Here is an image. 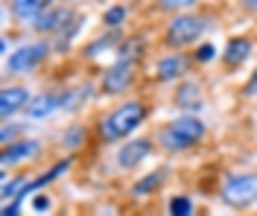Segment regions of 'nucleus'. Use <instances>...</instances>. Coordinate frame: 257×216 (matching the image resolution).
<instances>
[{
	"instance_id": "obj_3",
	"label": "nucleus",
	"mask_w": 257,
	"mask_h": 216,
	"mask_svg": "<svg viewBox=\"0 0 257 216\" xmlns=\"http://www.w3.org/2000/svg\"><path fill=\"white\" fill-rule=\"evenodd\" d=\"M152 137L164 155H184L202 146V140L208 137V123L199 114H176L173 120L161 123Z\"/></svg>"
},
{
	"instance_id": "obj_11",
	"label": "nucleus",
	"mask_w": 257,
	"mask_h": 216,
	"mask_svg": "<svg viewBox=\"0 0 257 216\" xmlns=\"http://www.w3.org/2000/svg\"><path fill=\"white\" fill-rule=\"evenodd\" d=\"M76 15H79V12H76L73 6H53V9H47L44 15H38L32 21L30 33H35V38H56Z\"/></svg>"
},
{
	"instance_id": "obj_9",
	"label": "nucleus",
	"mask_w": 257,
	"mask_h": 216,
	"mask_svg": "<svg viewBox=\"0 0 257 216\" xmlns=\"http://www.w3.org/2000/svg\"><path fill=\"white\" fill-rule=\"evenodd\" d=\"M41 155H44V140H38V137H21V140L9 143V146H0V169L6 175L12 169L30 166Z\"/></svg>"
},
{
	"instance_id": "obj_14",
	"label": "nucleus",
	"mask_w": 257,
	"mask_h": 216,
	"mask_svg": "<svg viewBox=\"0 0 257 216\" xmlns=\"http://www.w3.org/2000/svg\"><path fill=\"white\" fill-rule=\"evenodd\" d=\"M254 53H257V44H254L251 35H231V38L225 41L219 62L225 65V70H240L245 62H251Z\"/></svg>"
},
{
	"instance_id": "obj_12",
	"label": "nucleus",
	"mask_w": 257,
	"mask_h": 216,
	"mask_svg": "<svg viewBox=\"0 0 257 216\" xmlns=\"http://www.w3.org/2000/svg\"><path fill=\"white\" fill-rule=\"evenodd\" d=\"M32 97H35V94H32L24 82H3V88H0V123L12 120V117L21 114V111L27 114Z\"/></svg>"
},
{
	"instance_id": "obj_27",
	"label": "nucleus",
	"mask_w": 257,
	"mask_h": 216,
	"mask_svg": "<svg viewBox=\"0 0 257 216\" xmlns=\"http://www.w3.org/2000/svg\"><path fill=\"white\" fill-rule=\"evenodd\" d=\"M199 0H155V9L167 12V15H178V12H190Z\"/></svg>"
},
{
	"instance_id": "obj_8",
	"label": "nucleus",
	"mask_w": 257,
	"mask_h": 216,
	"mask_svg": "<svg viewBox=\"0 0 257 216\" xmlns=\"http://www.w3.org/2000/svg\"><path fill=\"white\" fill-rule=\"evenodd\" d=\"M158 149V143H155V137H149V134H138V137H132L126 143H120L117 149H114V166L120 169V172H135L138 166H144L152 155Z\"/></svg>"
},
{
	"instance_id": "obj_23",
	"label": "nucleus",
	"mask_w": 257,
	"mask_h": 216,
	"mask_svg": "<svg viewBox=\"0 0 257 216\" xmlns=\"http://www.w3.org/2000/svg\"><path fill=\"white\" fill-rule=\"evenodd\" d=\"M102 27L105 30H123L128 21V6L126 3H111V6H105V12H102Z\"/></svg>"
},
{
	"instance_id": "obj_22",
	"label": "nucleus",
	"mask_w": 257,
	"mask_h": 216,
	"mask_svg": "<svg viewBox=\"0 0 257 216\" xmlns=\"http://www.w3.org/2000/svg\"><path fill=\"white\" fill-rule=\"evenodd\" d=\"M146 56V38L144 35H126L123 41H120V47H117V53H114V59H126V62H144Z\"/></svg>"
},
{
	"instance_id": "obj_6",
	"label": "nucleus",
	"mask_w": 257,
	"mask_h": 216,
	"mask_svg": "<svg viewBox=\"0 0 257 216\" xmlns=\"http://www.w3.org/2000/svg\"><path fill=\"white\" fill-rule=\"evenodd\" d=\"M141 65L138 62H126V59H114L108 67H102V73L96 76V88H99V97H126L128 91L138 85Z\"/></svg>"
},
{
	"instance_id": "obj_28",
	"label": "nucleus",
	"mask_w": 257,
	"mask_h": 216,
	"mask_svg": "<svg viewBox=\"0 0 257 216\" xmlns=\"http://www.w3.org/2000/svg\"><path fill=\"white\" fill-rule=\"evenodd\" d=\"M32 213L35 216H50L53 213V207H56V199H53V196H50L47 190H41V193H35V196H32Z\"/></svg>"
},
{
	"instance_id": "obj_33",
	"label": "nucleus",
	"mask_w": 257,
	"mask_h": 216,
	"mask_svg": "<svg viewBox=\"0 0 257 216\" xmlns=\"http://www.w3.org/2000/svg\"><path fill=\"white\" fill-rule=\"evenodd\" d=\"M193 216H199V213H193Z\"/></svg>"
},
{
	"instance_id": "obj_26",
	"label": "nucleus",
	"mask_w": 257,
	"mask_h": 216,
	"mask_svg": "<svg viewBox=\"0 0 257 216\" xmlns=\"http://www.w3.org/2000/svg\"><path fill=\"white\" fill-rule=\"evenodd\" d=\"M21 137H27V123H12V120L0 123V146H9Z\"/></svg>"
},
{
	"instance_id": "obj_5",
	"label": "nucleus",
	"mask_w": 257,
	"mask_h": 216,
	"mask_svg": "<svg viewBox=\"0 0 257 216\" xmlns=\"http://www.w3.org/2000/svg\"><path fill=\"white\" fill-rule=\"evenodd\" d=\"M216 196L228 210H254L257 207V169L225 172Z\"/></svg>"
},
{
	"instance_id": "obj_16",
	"label": "nucleus",
	"mask_w": 257,
	"mask_h": 216,
	"mask_svg": "<svg viewBox=\"0 0 257 216\" xmlns=\"http://www.w3.org/2000/svg\"><path fill=\"white\" fill-rule=\"evenodd\" d=\"M123 38H126L123 30H105L102 35L91 38V41L82 47V59H85V62H96V59H102L105 53H117V47H120Z\"/></svg>"
},
{
	"instance_id": "obj_31",
	"label": "nucleus",
	"mask_w": 257,
	"mask_h": 216,
	"mask_svg": "<svg viewBox=\"0 0 257 216\" xmlns=\"http://www.w3.org/2000/svg\"><path fill=\"white\" fill-rule=\"evenodd\" d=\"M237 3H240V9L245 12V15L257 18V0H237Z\"/></svg>"
},
{
	"instance_id": "obj_13",
	"label": "nucleus",
	"mask_w": 257,
	"mask_h": 216,
	"mask_svg": "<svg viewBox=\"0 0 257 216\" xmlns=\"http://www.w3.org/2000/svg\"><path fill=\"white\" fill-rule=\"evenodd\" d=\"M170 164H161L155 169H149L144 175H138L135 181L128 184V196L135 201H144V199H152V196H158L161 190H164V184L170 181Z\"/></svg>"
},
{
	"instance_id": "obj_34",
	"label": "nucleus",
	"mask_w": 257,
	"mask_h": 216,
	"mask_svg": "<svg viewBox=\"0 0 257 216\" xmlns=\"http://www.w3.org/2000/svg\"><path fill=\"white\" fill-rule=\"evenodd\" d=\"M50 216H53V213H50Z\"/></svg>"
},
{
	"instance_id": "obj_32",
	"label": "nucleus",
	"mask_w": 257,
	"mask_h": 216,
	"mask_svg": "<svg viewBox=\"0 0 257 216\" xmlns=\"http://www.w3.org/2000/svg\"><path fill=\"white\" fill-rule=\"evenodd\" d=\"M9 35H3V38H0V56H3V59H6V56H9Z\"/></svg>"
},
{
	"instance_id": "obj_10",
	"label": "nucleus",
	"mask_w": 257,
	"mask_h": 216,
	"mask_svg": "<svg viewBox=\"0 0 257 216\" xmlns=\"http://www.w3.org/2000/svg\"><path fill=\"white\" fill-rule=\"evenodd\" d=\"M173 105L178 108V114H202L205 105H208L205 85L199 79H193V76H187L184 82H178L173 88Z\"/></svg>"
},
{
	"instance_id": "obj_18",
	"label": "nucleus",
	"mask_w": 257,
	"mask_h": 216,
	"mask_svg": "<svg viewBox=\"0 0 257 216\" xmlns=\"http://www.w3.org/2000/svg\"><path fill=\"white\" fill-rule=\"evenodd\" d=\"M56 111H62V91L47 88V91H41V94L32 97L30 108H27V117H30V120H47V117H53Z\"/></svg>"
},
{
	"instance_id": "obj_20",
	"label": "nucleus",
	"mask_w": 257,
	"mask_h": 216,
	"mask_svg": "<svg viewBox=\"0 0 257 216\" xmlns=\"http://www.w3.org/2000/svg\"><path fill=\"white\" fill-rule=\"evenodd\" d=\"M85 24H88V18H85V15H76V18H73V21H70V24L62 30V33L56 35V38H50V41H53V50H56V56H67V53H70V47H73V38L82 33V27H85Z\"/></svg>"
},
{
	"instance_id": "obj_7",
	"label": "nucleus",
	"mask_w": 257,
	"mask_h": 216,
	"mask_svg": "<svg viewBox=\"0 0 257 216\" xmlns=\"http://www.w3.org/2000/svg\"><path fill=\"white\" fill-rule=\"evenodd\" d=\"M193 70V56L181 50H167L155 56L152 62V82L155 85H178L190 76Z\"/></svg>"
},
{
	"instance_id": "obj_19",
	"label": "nucleus",
	"mask_w": 257,
	"mask_h": 216,
	"mask_svg": "<svg viewBox=\"0 0 257 216\" xmlns=\"http://www.w3.org/2000/svg\"><path fill=\"white\" fill-rule=\"evenodd\" d=\"M88 137H91V126L88 123H67L59 134V146L64 149V155H76L79 149L88 146Z\"/></svg>"
},
{
	"instance_id": "obj_1",
	"label": "nucleus",
	"mask_w": 257,
	"mask_h": 216,
	"mask_svg": "<svg viewBox=\"0 0 257 216\" xmlns=\"http://www.w3.org/2000/svg\"><path fill=\"white\" fill-rule=\"evenodd\" d=\"M152 117V105L144 97H128L114 102L94 120V137L99 146H120L144 129Z\"/></svg>"
},
{
	"instance_id": "obj_2",
	"label": "nucleus",
	"mask_w": 257,
	"mask_h": 216,
	"mask_svg": "<svg viewBox=\"0 0 257 216\" xmlns=\"http://www.w3.org/2000/svg\"><path fill=\"white\" fill-rule=\"evenodd\" d=\"M213 27H216V18L210 12H196V9L178 12V15H170L167 24L161 27V44H164V50L187 53L196 44H202Z\"/></svg>"
},
{
	"instance_id": "obj_24",
	"label": "nucleus",
	"mask_w": 257,
	"mask_h": 216,
	"mask_svg": "<svg viewBox=\"0 0 257 216\" xmlns=\"http://www.w3.org/2000/svg\"><path fill=\"white\" fill-rule=\"evenodd\" d=\"M196 213V201L190 193H173L167 199V216H193Z\"/></svg>"
},
{
	"instance_id": "obj_29",
	"label": "nucleus",
	"mask_w": 257,
	"mask_h": 216,
	"mask_svg": "<svg viewBox=\"0 0 257 216\" xmlns=\"http://www.w3.org/2000/svg\"><path fill=\"white\" fill-rule=\"evenodd\" d=\"M240 100H245V102L257 100V62H254V70L248 73V79H245L242 88H240Z\"/></svg>"
},
{
	"instance_id": "obj_25",
	"label": "nucleus",
	"mask_w": 257,
	"mask_h": 216,
	"mask_svg": "<svg viewBox=\"0 0 257 216\" xmlns=\"http://www.w3.org/2000/svg\"><path fill=\"white\" fill-rule=\"evenodd\" d=\"M193 65H199V67H208V65H213L219 56H222V50H216V44L213 41H202V44H196L193 47Z\"/></svg>"
},
{
	"instance_id": "obj_30",
	"label": "nucleus",
	"mask_w": 257,
	"mask_h": 216,
	"mask_svg": "<svg viewBox=\"0 0 257 216\" xmlns=\"http://www.w3.org/2000/svg\"><path fill=\"white\" fill-rule=\"evenodd\" d=\"M0 216H24V199L3 201V207H0Z\"/></svg>"
},
{
	"instance_id": "obj_17",
	"label": "nucleus",
	"mask_w": 257,
	"mask_h": 216,
	"mask_svg": "<svg viewBox=\"0 0 257 216\" xmlns=\"http://www.w3.org/2000/svg\"><path fill=\"white\" fill-rule=\"evenodd\" d=\"M94 97H99V88H96L91 79H85V82H79V85H70V88L62 91V111H70V114H73V111H82Z\"/></svg>"
},
{
	"instance_id": "obj_21",
	"label": "nucleus",
	"mask_w": 257,
	"mask_h": 216,
	"mask_svg": "<svg viewBox=\"0 0 257 216\" xmlns=\"http://www.w3.org/2000/svg\"><path fill=\"white\" fill-rule=\"evenodd\" d=\"M30 175H27V169H18L15 175L12 172H6L3 175V184H0V199L3 201H12V199H21L24 196V190L30 187Z\"/></svg>"
},
{
	"instance_id": "obj_15",
	"label": "nucleus",
	"mask_w": 257,
	"mask_h": 216,
	"mask_svg": "<svg viewBox=\"0 0 257 216\" xmlns=\"http://www.w3.org/2000/svg\"><path fill=\"white\" fill-rule=\"evenodd\" d=\"M59 0H6V15H12L18 24L30 27L38 15H44L47 9H53Z\"/></svg>"
},
{
	"instance_id": "obj_4",
	"label": "nucleus",
	"mask_w": 257,
	"mask_h": 216,
	"mask_svg": "<svg viewBox=\"0 0 257 216\" xmlns=\"http://www.w3.org/2000/svg\"><path fill=\"white\" fill-rule=\"evenodd\" d=\"M53 53L56 50H53V41H50V38H30V41H21L15 50L3 59V76H6V82H18L21 76L38 73V70L50 62Z\"/></svg>"
}]
</instances>
